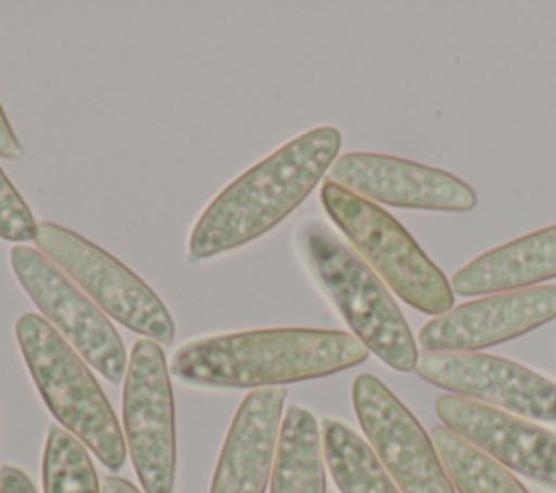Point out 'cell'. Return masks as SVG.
Listing matches in <instances>:
<instances>
[{
  "instance_id": "1",
  "label": "cell",
  "mask_w": 556,
  "mask_h": 493,
  "mask_svg": "<svg viewBox=\"0 0 556 493\" xmlns=\"http://www.w3.org/2000/svg\"><path fill=\"white\" fill-rule=\"evenodd\" d=\"M367 354L343 330H245L187 341L174 352L169 374L193 387L256 391L324 378L361 365Z\"/></svg>"
},
{
  "instance_id": "2",
  "label": "cell",
  "mask_w": 556,
  "mask_h": 493,
  "mask_svg": "<svg viewBox=\"0 0 556 493\" xmlns=\"http://www.w3.org/2000/svg\"><path fill=\"white\" fill-rule=\"evenodd\" d=\"M341 132L311 128L235 178L191 228L187 261L200 263L241 248L280 224L339 159Z\"/></svg>"
},
{
  "instance_id": "3",
  "label": "cell",
  "mask_w": 556,
  "mask_h": 493,
  "mask_svg": "<svg viewBox=\"0 0 556 493\" xmlns=\"http://www.w3.org/2000/svg\"><path fill=\"white\" fill-rule=\"evenodd\" d=\"M295 248L352 334L391 369L413 371L419 361L417 341L378 274L319 219L295 228Z\"/></svg>"
},
{
  "instance_id": "4",
  "label": "cell",
  "mask_w": 556,
  "mask_h": 493,
  "mask_svg": "<svg viewBox=\"0 0 556 493\" xmlns=\"http://www.w3.org/2000/svg\"><path fill=\"white\" fill-rule=\"evenodd\" d=\"M15 337L37 391L59 426L93 452L109 471H119L128 452L124 432L80 354L35 313L17 317Z\"/></svg>"
},
{
  "instance_id": "5",
  "label": "cell",
  "mask_w": 556,
  "mask_h": 493,
  "mask_svg": "<svg viewBox=\"0 0 556 493\" xmlns=\"http://www.w3.org/2000/svg\"><path fill=\"white\" fill-rule=\"evenodd\" d=\"M319 200L352 250L408 306L434 317L454 308L452 285L391 213L330 180Z\"/></svg>"
},
{
  "instance_id": "6",
  "label": "cell",
  "mask_w": 556,
  "mask_h": 493,
  "mask_svg": "<svg viewBox=\"0 0 556 493\" xmlns=\"http://www.w3.org/2000/svg\"><path fill=\"white\" fill-rule=\"evenodd\" d=\"M35 243L109 317L143 339L174 341L176 326L165 302L115 256L54 222L37 224Z\"/></svg>"
},
{
  "instance_id": "7",
  "label": "cell",
  "mask_w": 556,
  "mask_h": 493,
  "mask_svg": "<svg viewBox=\"0 0 556 493\" xmlns=\"http://www.w3.org/2000/svg\"><path fill=\"white\" fill-rule=\"evenodd\" d=\"M124 441L143 493H174L176 426L169 365L161 343L132 345L122 397Z\"/></svg>"
},
{
  "instance_id": "8",
  "label": "cell",
  "mask_w": 556,
  "mask_h": 493,
  "mask_svg": "<svg viewBox=\"0 0 556 493\" xmlns=\"http://www.w3.org/2000/svg\"><path fill=\"white\" fill-rule=\"evenodd\" d=\"M13 274L41 317L109 382L126 378L128 354L109 317L37 248L13 245Z\"/></svg>"
},
{
  "instance_id": "9",
  "label": "cell",
  "mask_w": 556,
  "mask_h": 493,
  "mask_svg": "<svg viewBox=\"0 0 556 493\" xmlns=\"http://www.w3.org/2000/svg\"><path fill=\"white\" fill-rule=\"evenodd\" d=\"M352 404L369 447L400 493H456L417 417L376 376L352 382Z\"/></svg>"
},
{
  "instance_id": "10",
  "label": "cell",
  "mask_w": 556,
  "mask_h": 493,
  "mask_svg": "<svg viewBox=\"0 0 556 493\" xmlns=\"http://www.w3.org/2000/svg\"><path fill=\"white\" fill-rule=\"evenodd\" d=\"M415 369L452 395L532 421H556V382L521 363L482 352H424Z\"/></svg>"
},
{
  "instance_id": "11",
  "label": "cell",
  "mask_w": 556,
  "mask_h": 493,
  "mask_svg": "<svg viewBox=\"0 0 556 493\" xmlns=\"http://www.w3.org/2000/svg\"><path fill=\"white\" fill-rule=\"evenodd\" d=\"M328 180L374 204L465 213L478 202L465 180L443 169L374 152L339 156Z\"/></svg>"
},
{
  "instance_id": "12",
  "label": "cell",
  "mask_w": 556,
  "mask_h": 493,
  "mask_svg": "<svg viewBox=\"0 0 556 493\" xmlns=\"http://www.w3.org/2000/svg\"><path fill=\"white\" fill-rule=\"evenodd\" d=\"M556 317V285L471 300L419 330L424 352H476L521 337Z\"/></svg>"
},
{
  "instance_id": "13",
  "label": "cell",
  "mask_w": 556,
  "mask_h": 493,
  "mask_svg": "<svg viewBox=\"0 0 556 493\" xmlns=\"http://www.w3.org/2000/svg\"><path fill=\"white\" fill-rule=\"evenodd\" d=\"M439 419L489 454L493 460L523 478L556 491V432L532 419L467 400L441 395L434 404Z\"/></svg>"
},
{
  "instance_id": "14",
  "label": "cell",
  "mask_w": 556,
  "mask_h": 493,
  "mask_svg": "<svg viewBox=\"0 0 556 493\" xmlns=\"http://www.w3.org/2000/svg\"><path fill=\"white\" fill-rule=\"evenodd\" d=\"M285 402L282 387L256 389L243 397L217 458L211 493H265Z\"/></svg>"
},
{
  "instance_id": "15",
  "label": "cell",
  "mask_w": 556,
  "mask_h": 493,
  "mask_svg": "<svg viewBox=\"0 0 556 493\" xmlns=\"http://www.w3.org/2000/svg\"><path fill=\"white\" fill-rule=\"evenodd\" d=\"M549 278H556V226L534 230L469 261L454 274L452 289L458 295L504 293Z\"/></svg>"
},
{
  "instance_id": "16",
  "label": "cell",
  "mask_w": 556,
  "mask_h": 493,
  "mask_svg": "<svg viewBox=\"0 0 556 493\" xmlns=\"http://www.w3.org/2000/svg\"><path fill=\"white\" fill-rule=\"evenodd\" d=\"M269 493H326L319 424L300 404H291L280 424Z\"/></svg>"
},
{
  "instance_id": "17",
  "label": "cell",
  "mask_w": 556,
  "mask_h": 493,
  "mask_svg": "<svg viewBox=\"0 0 556 493\" xmlns=\"http://www.w3.org/2000/svg\"><path fill=\"white\" fill-rule=\"evenodd\" d=\"M321 447L328 471L341 493H400L369 443L348 424L324 419Z\"/></svg>"
},
{
  "instance_id": "18",
  "label": "cell",
  "mask_w": 556,
  "mask_h": 493,
  "mask_svg": "<svg viewBox=\"0 0 556 493\" xmlns=\"http://www.w3.org/2000/svg\"><path fill=\"white\" fill-rule=\"evenodd\" d=\"M439 460L458 493H528V489L489 454L445 426L430 432Z\"/></svg>"
},
{
  "instance_id": "19",
  "label": "cell",
  "mask_w": 556,
  "mask_h": 493,
  "mask_svg": "<svg viewBox=\"0 0 556 493\" xmlns=\"http://www.w3.org/2000/svg\"><path fill=\"white\" fill-rule=\"evenodd\" d=\"M41 480L43 493H102L87 447L59 424L48 428Z\"/></svg>"
},
{
  "instance_id": "20",
  "label": "cell",
  "mask_w": 556,
  "mask_h": 493,
  "mask_svg": "<svg viewBox=\"0 0 556 493\" xmlns=\"http://www.w3.org/2000/svg\"><path fill=\"white\" fill-rule=\"evenodd\" d=\"M35 235L37 222L28 204L0 167V239L20 245L22 241H35Z\"/></svg>"
},
{
  "instance_id": "21",
  "label": "cell",
  "mask_w": 556,
  "mask_h": 493,
  "mask_svg": "<svg viewBox=\"0 0 556 493\" xmlns=\"http://www.w3.org/2000/svg\"><path fill=\"white\" fill-rule=\"evenodd\" d=\"M0 493H37L28 473L20 467L2 465L0 467Z\"/></svg>"
},
{
  "instance_id": "22",
  "label": "cell",
  "mask_w": 556,
  "mask_h": 493,
  "mask_svg": "<svg viewBox=\"0 0 556 493\" xmlns=\"http://www.w3.org/2000/svg\"><path fill=\"white\" fill-rule=\"evenodd\" d=\"M0 156L2 159H17L22 156V143L17 141L7 115H4V109L0 106Z\"/></svg>"
},
{
  "instance_id": "23",
  "label": "cell",
  "mask_w": 556,
  "mask_h": 493,
  "mask_svg": "<svg viewBox=\"0 0 556 493\" xmlns=\"http://www.w3.org/2000/svg\"><path fill=\"white\" fill-rule=\"evenodd\" d=\"M102 493H141L132 482L119 476H106L102 482Z\"/></svg>"
}]
</instances>
